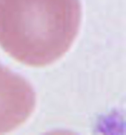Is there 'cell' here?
I'll use <instances>...</instances> for the list:
<instances>
[{"mask_svg": "<svg viewBox=\"0 0 126 135\" xmlns=\"http://www.w3.org/2000/svg\"><path fill=\"white\" fill-rule=\"evenodd\" d=\"M35 104V93L29 83L0 64V134L24 123Z\"/></svg>", "mask_w": 126, "mask_h": 135, "instance_id": "7a4b0ae2", "label": "cell"}, {"mask_svg": "<svg viewBox=\"0 0 126 135\" xmlns=\"http://www.w3.org/2000/svg\"><path fill=\"white\" fill-rule=\"evenodd\" d=\"M19 21L0 26V47L15 60L43 66L69 50L79 30V0H24Z\"/></svg>", "mask_w": 126, "mask_h": 135, "instance_id": "6da1fadb", "label": "cell"}]
</instances>
